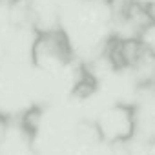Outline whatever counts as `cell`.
I'll use <instances>...</instances> for the list:
<instances>
[{"label":"cell","mask_w":155,"mask_h":155,"mask_svg":"<svg viewBox=\"0 0 155 155\" xmlns=\"http://www.w3.org/2000/svg\"><path fill=\"white\" fill-rule=\"evenodd\" d=\"M99 88V81H97V77L88 69L86 64H82L79 68V81H77V84L73 86V97L77 99H88L91 97Z\"/></svg>","instance_id":"6da1fadb"},{"label":"cell","mask_w":155,"mask_h":155,"mask_svg":"<svg viewBox=\"0 0 155 155\" xmlns=\"http://www.w3.org/2000/svg\"><path fill=\"white\" fill-rule=\"evenodd\" d=\"M40 122H42V108L40 106H31L20 119V128L22 131L26 133V137L29 139V142L35 140L37 137V131L40 128Z\"/></svg>","instance_id":"7a4b0ae2"},{"label":"cell","mask_w":155,"mask_h":155,"mask_svg":"<svg viewBox=\"0 0 155 155\" xmlns=\"http://www.w3.org/2000/svg\"><path fill=\"white\" fill-rule=\"evenodd\" d=\"M6 131H8V117L0 113V142L4 140V137H6Z\"/></svg>","instance_id":"3957f363"}]
</instances>
